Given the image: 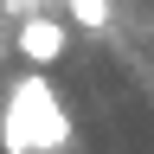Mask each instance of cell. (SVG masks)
<instances>
[{
	"instance_id": "7a4b0ae2",
	"label": "cell",
	"mask_w": 154,
	"mask_h": 154,
	"mask_svg": "<svg viewBox=\"0 0 154 154\" xmlns=\"http://www.w3.org/2000/svg\"><path fill=\"white\" fill-rule=\"evenodd\" d=\"M13 45H19V58H26L32 71H51L58 58H64V45H71V26L58 13H19V32H13Z\"/></svg>"
},
{
	"instance_id": "6da1fadb",
	"label": "cell",
	"mask_w": 154,
	"mask_h": 154,
	"mask_svg": "<svg viewBox=\"0 0 154 154\" xmlns=\"http://www.w3.org/2000/svg\"><path fill=\"white\" fill-rule=\"evenodd\" d=\"M64 141H71V116L58 103L51 77L45 71L13 77L7 103H0V148L7 154H58Z\"/></svg>"
},
{
	"instance_id": "3957f363",
	"label": "cell",
	"mask_w": 154,
	"mask_h": 154,
	"mask_svg": "<svg viewBox=\"0 0 154 154\" xmlns=\"http://www.w3.org/2000/svg\"><path fill=\"white\" fill-rule=\"evenodd\" d=\"M64 7H71V26H84V32H103L109 19H116L109 0H64Z\"/></svg>"
},
{
	"instance_id": "277c9868",
	"label": "cell",
	"mask_w": 154,
	"mask_h": 154,
	"mask_svg": "<svg viewBox=\"0 0 154 154\" xmlns=\"http://www.w3.org/2000/svg\"><path fill=\"white\" fill-rule=\"evenodd\" d=\"M13 7H19V13H38V7H45V0H13Z\"/></svg>"
}]
</instances>
